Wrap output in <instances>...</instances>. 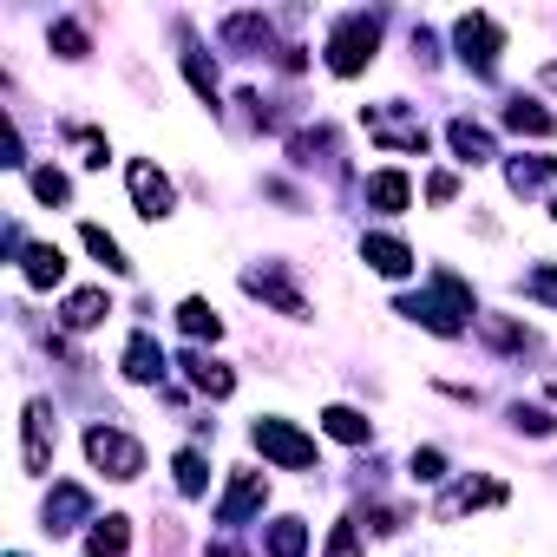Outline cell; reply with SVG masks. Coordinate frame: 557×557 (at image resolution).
<instances>
[{
  "instance_id": "cell-6",
  "label": "cell",
  "mask_w": 557,
  "mask_h": 557,
  "mask_svg": "<svg viewBox=\"0 0 557 557\" xmlns=\"http://www.w3.org/2000/svg\"><path fill=\"white\" fill-rule=\"evenodd\" d=\"M125 184H132V203H138V216H145V223H164V216L177 210V190H171V177H164L151 158H132Z\"/></svg>"
},
{
  "instance_id": "cell-9",
  "label": "cell",
  "mask_w": 557,
  "mask_h": 557,
  "mask_svg": "<svg viewBox=\"0 0 557 557\" xmlns=\"http://www.w3.org/2000/svg\"><path fill=\"white\" fill-rule=\"evenodd\" d=\"M262 492H269V485H262V472H236V479H230V492H223V505H216V524H230V531H236L249 511H262Z\"/></svg>"
},
{
  "instance_id": "cell-34",
  "label": "cell",
  "mask_w": 557,
  "mask_h": 557,
  "mask_svg": "<svg viewBox=\"0 0 557 557\" xmlns=\"http://www.w3.org/2000/svg\"><path fill=\"white\" fill-rule=\"evenodd\" d=\"M73 138H79V151H86V164H92V171H99V164H106V138H99V132H92V125H79V132H73Z\"/></svg>"
},
{
  "instance_id": "cell-26",
  "label": "cell",
  "mask_w": 557,
  "mask_h": 557,
  "mask_svg": "<svg viewBox=\"0 0 557 557\" xmlns=\"http://www.w3.org/2000/svg\"><path fill=\"white\" fill-rule=\"evenodd\" d=\"M177 322H184V335H197V342H203V335H210V342L223 335V322H216V309H210L203 296H190V302L177 309Z\"/></svg>"
},
{
  "instance_id": "cell-18",
  "label": "cell",
  "mask_w": 557,
  "mask_h": 557,
  "mask_svg": "<svg viewBox=\"0 0 557 557\" xmlns=\"http://www.w3.org/2000/svg\"><path fill=\"white\" fill-rule=\"evenodd\" d=\"M106 315H112V296H106V289H79V296H66V329L86 335V329H99Z\"/></svg>"
},
{
  "instance_id": "cell-16",
  "label": "cell",
  "mask_w": 557,
  "mask_h": 557,
  "mask_svg": "<svg viewBox=\"0 0 557 557\" xmlns=\"http://www.w3.org/2000/svg\"><path fill=\"white\" fill-rule=\"evenodd\" d=\"M21 262H27V283H34V289H53L60 275H66V256H60L53 243H27Z\"/></svg>"
},
{
  "instance_id": "cell-27",
  "label": "cell",
  "mask_w": 557,
  "mask_h": 557,
  "mask_svg": "<svg viewBox=\"0 0 557 557\" xmlns=\"http://www.w3.org/2000/svg\"><path fill=\"white\" fill-rule=\"evenodd\" d=\"M302 544H309V524L302 518H275L269 524V550L275 557H302Z\"/></svg>"
},
{
  "instance_id": "cell-24",
  "label": "cell",
  "mask_w": 557,
  "mask_h": 557,
  "mask_svg": "<svg viewBox=\"0 0 557 557\" xmlns=\"http://www.w3.org/2000/svg\"><path fill=\"white\" fill-rule=\"evenodd\" d=\"M322 426H329L335 440H348V446H368V440H374L368 413H355V407H329V413H322Z\"/></svg>"
},
{
  "instance_id": "cell-36",
  "label": "cell",
  "mask_w": 557,
  "mask_h": 557,
  "mask_svg": "<svg viewBox=\"0 0 557 557\" xmlns=\"http://www.w3.org/2000/svg\"><path fill=\"white\" fill-rule=\"evenodd\" d=\"M426 197H433V203H453V197H459V184H453V177H446V171H440V177H433V184H426Z\"/></svg>"
},
{
  "instance_id": "cell-31",
  "label": "cell",
  "mask_w": 557,
  "mask_h": 557,
  "mask_svg": "<svg viewBox=\"0 0 557 557\" xmlns=\"http://www.w3.org/2000/svg\"><path fill=\"white\" fill-rule=\"evenodd\" d=\"M413 479H426V485L446 479V453H440V446H420V453H413Z\"/></svg>"
},
{
  "instance_id": "cell-39",
  "label": "cell",
  "mask_w": 557,
  "mask_h": 557,
  "mask_svg": "<svg viewBox=\"0 0 557 557\" xmlns=\"http://www.w3.org/2000/svg\"><path fill=\"white\" fill-rule=\"evenodd\" d=\"M14 557H21V550H14Z\"/></svg>"
},
{
  "instance_id": "cell-17",
  "label": "cell",
  "mask_w": 557,
  "mask_h": 557,
  "mask_svg": "<svg viewBox=\"0 0 557 557\" xmlns=\"http://www.w3.org/2000/svg\"><path fill=\"white\" fill-rule=\"evenodd\" d=\"M407 197H413L407 171H374V177H368V203H374V210L394 216V210H407Z\"/></svg>"
},
{
  "instance_id": "cell-13",
  "label": "cell",
  "mask_w": 557,
  "mask_h": 557,
  "mask_svg": "<svg viewBox=\"0 0 557 557\" xmlns=\"http://www.w3.org/2000/svg\"><path fill=\"white\" fill-rule=\"evenodd\" d=\"M446 138H453L459 164H492V158H498V151H492V132H485V125H472V119H453V125H446Z\"/></svg>"
},
{
  "instance_id": "cell-5",
  "label": "cell",
  "mask_w": 557,
  "mask_h": 557,
  "mask_svg": "<svg viewBox=\"0 0 557 557\" xmlns=\"http://www.w3.org/2000/svg\"><path fill=\"white\" fill-rule=\"evenodd\" d=\"M53 446H60V426H53V400H27V420H21V466L40 479L53 472Z\"/></svg>"
},
{
  "instance_id": "cell-38",
  "label": "cell",
  "mask_w": 557,
  "mask_h": 557,
  "mask_svg": "<svg viewBox=\"0 0 557 557\" xmlns=\"http://www.w3.org/2000/svg\"><path fill=\"white\" fill-rule=\"evenodd\" d=\"M544 86H550V92H557V60H550V66H544Z\"/></svg>"
},
{
  "instance_id": "cell-10",
  "label": "cell",
  "mask_w": 557,
  "mask_h": 557,
  "mask_svg": "<svg viewBox=\"0 0 557 557\" xmlns=\"http://www.w3.org/2000/svg\"><path fill=\"white\" fill-rule=\"evenodd\" d=\"M79 524H92V492H86V485H53V498H47V531H79Z\"/></svg>"
},
{
  "instance_id": "cell-23",
  "label": "cell",
  "mask_w": 557,
  "mask_h": 557,
  "mask_svg": "<svg viewBox=\"0 0 557 557\" xmlns=\"http://www.w3.org/2000/svg\"><path fill=\"white\" fill-rule=\"evenodd\" d=\"M184 73H190V86H197V99H203V106H216V66L203 60V47H197L190 34H184Z\"/></svg>"
},
{
  "instance_id": "cell-4",
  "label": "cell",
  "mask_w": 557,
  "mask_h": 557,
  "mask_svg": "<svg viewBox=\"0 0 557 557\" xmlns=\"http://www.w3.org/2000/svg\"><path fill=\"white\" fill-rule=\"evenodd\" d=\"M86 459H92L106 479H138V472H145V446H138L132 433H119V426H92V433H86Z\"/></svg>"
},
{
  "instance_id": "cell-19",
  "label": "cell",
  "mask_w": 557,
  "mask_h": 557,
  "mask_svg": "<svg viewBox=\"0 0 557 557\" xmlns=\"http://www.w3.org/2000/svg\"><path fill=\"white\" fill-rule=\"evenodd\" d=\"M125 374H132V381H164V348H158L151 335H132V342H125Z\"/></svg>"
},
{
  "instance_id": "cell-2",
  "label": "cell",
  "mask_w": 557,
  "mask_h": 557,
  "mask_svg": "<svg viewBox=\"0 0 557 557\" xmlns=\"http://www.w3.org/2000/svg\"><path fill=\"white\" fill-rule=\"evenodd\" d=\"M400 315L426 322L433 335H459V329H466V315H472V289L459 283V275H440L433 296H407V302H400Z\"/></svg>"
},
{
  "instance_id": "cell-3",
  "label": "cell",
  "mask_w": 557,
  "mask_h": 557,
  "mask_svg": "<svg viewBox=\"0 0 557 557\" xmlns=\"http://www.w3.org/2000/svg\"><path fill=\"white\" fill-rule=\"evenodd\" d=\"M249 440H256V453L262 459H275V466H283V472H309L315 466V440L302 433V426H289V420H256L249 426Z\"/></svg>"
},
{
  "instance_id": "cell-14",
  "label": "cell",
  "mask_w": 557,
  "mask_h": 557,
  "mask_svg": "<svg viewBox=\"0 0 557 557\" xmlns=\"http://www.w3.org/2000/svg\"><path fill=\"white\" fill-rule=\"evenodd\" d=\"M361 256H368V269H381V275H407V269H413V249H407L400 236H361Z\"/></svg>"
},
{
  "instance_id": "cell-22",
  "label": "cell",
  "mask_w": 557,
  "mask_h": 557,
  "mask_svg": "<svg viewBox=\"0 0 557 557\" xmlns=\"http://www.w3.org/2000/svg\"><path fill=\"white\" fill-rule=\"evenodd\" d=\"M505 177H511V190H544V184L557 177V158H537V151H531V158H511Z\"/></svg>"
},
{
  "instance_id": "cell-20",
  "label": "cell",
  "mask_w": 557,
  "mask_h": 557,
  "mask_svg": "<svg viewBox=\"0 0 557 557\" xmlns=\"http://www.w3.org/2000/svg\"><path fill=\"white\" fill-rule=\"evenodd\" d=\"M125 544H132V531H125L119 511H112V518H92V531H86V557H125Z\"/></svg>"
},
{
  "instance_id": "cell-8",
  "label": "cell",
  "mask_w": 557,
  "mask_h": 557,
  "mask_svg": "<svg viewBox=\"0 0 557 557\" xmlns=\"http://www.w3.org/2000/svg\"><path fill=\"white\" fill-rule=\"evenodd\" d=\"M453 47H459V60H466L472 73H492V66H498L505 34H498V21H485V14H466V21L453 27Z\"/></svg>"
},
{
  "instance_id": "cell-21",
  "label": "cell",
  "mask_w": 557,
  "mask_h": 557,
  "mask_svg": "<svg viewBox=\"0 0 557 557\" xmlns=\"http://www.w3.org/2000/svg\"><path fill=\"white\" fill-rule=\"evenodd\" d=\"M505 125H511V132H531V138H550V132H557V112H544L537 99H511V106H505Z\"/></svg>"
},
{
  "instance_id": "cell-28",
  "label": "cell",
  "mask_w": 557,
  "mask_h": 557,
  "mask_svg": "<svg viewBox=\"0 0 557 557\" xmlns=\"http://www.w3.org/2000/svg\"><path fill=\"white\" fill-rule=\"evenodd\" d=\"M47 40H53V53H60V60H86V53H92L79 21H53V34H47Z\"/></svg>"
},
{
  "instance_id": "cell-30",
  "label": "cell",
  "mask_w": 557,
  "mask_h": 557,
  "mask_svg": "<svg viewBox=\"0 0 557 557\" xmlns=\"http://www.w3.org/2000/svg\"><path fill=\"white\" fill-rule=\"evenodd\" d=\"M34 190H40L47 203H66V197H73V184H66V177H60L53 164H47V171H34Z\"/></svg>"
},
{
  "instance_id": "cell-40",
  "label": "cell",
  "mask_w": 557,
  "mask_h": 557,
  "mask_svg": "<svg viewBox=\"0 0 557 557\" xmlns=\"http://www.w3.org/2000/svg\"><path fill=\"white\" fill-rule=\"evenodd\" d=\"M550 216H557V210H550Z\"/></svg>"
},
{
  "instance_id": "cell-37",
  "label": "cell",
  "mask_w": 557,
  "mask_h": 557,
  "mask_svg": "<svg viewBox=\"0 0 557 557\" xmlns=\"http://www.w3.org/2000/svg\"><path fill=\"white\" fill-rule=\"evenodd\" d=\"M203 557H243V550H236V544H210Z\"/></svg>"
},
{
  "instance_id": "cell-12",
  "label": "cell",
  "mask_w": 557,
  "mask_h": 557,
  "mask_svg": "<svg viewBox=\"0 0 557 557\" xmlns=\"http://www.w3.org/2000/svg\"><path fill=\"white\" fill-rule=\"evenodd\" d=\"M472 505H505V485H498V479H459V485L440 498V518H459V511H472Z\"/></svg>"
},
{
  "instance_id": "cell-15",
  "label": "cell",
  "mask_w": 557,
  "mask_h": 557,
  "mask_svg": "<svg viewBox=\"0 0 557 557\" xmlns=\"http://www.w3.org/2000/svg\"><path fill=\"white\" fill-rule=\"evenodd\" d=\"M184 374H190V387L210 394V400H223V394L236 387V374H230L223 361H210V355H184Z\"/></svg>"
},
{
  "instance_id": "cell-1",
  "label": "cell",
  "mask_w": 557,
  "mask_h": 557,
  "mask_svg": "<svg viewBox=\"0 0 557 557\" xmlns=\"http://www.w3.org/2000/svg\"><path fill=\"white\" fill-rule=\"evenodd\" d=\"M374 47H381V14H348V21H335V34H329V73H335V79L368 73V66H374Z\"/></svg>"
},
{
  "instance_id": "cell-32",
  "label": "cell",
  "mask_w": 557,
  "mask_h": 557,
  "mask_svg": "<svg viewBox=\"0 0 557 557\" xmlns=\"http://www.w3.org/2000/svg\"><path fill=\"white\" fill-rule=\"evenodd\" d=\"M485 335H492L498 348H524V342H531V335H524L518 322H498V315H485Z\"/></svg>"
},
{
  "instance_id": "cell-11",
  "label": "cell",
  "mask_w": 557,
  "mask_h": 557,
  "mask_svg": "<svg viewBox=\"0 0 557 557\" xmlns=\"http://www.w3.org/2000/svg\"><path fill=\"white\" fill-rule=\"evenodd\" d=\"M368 132H374L381 145H394V151H420V158H426V125H413V119H394V112H368Z\"/></svg>"
},
{
  "instance_id": "cell-35",
  "label": "cell",
  "mask_w": 557,
  "mask_h": 557,
  "mask_svg": "<svg viewBox=\"0 0 557 557\" xmlns=\"http://www.w3.org/2000/svg\"><path fill=\"white\" fill-rule=\"evenodd\" d=\"M511 420H518V426H524V433H537V440H544V433H550V426H557V420H550V413H544V407H518V413H511Z\"/></svg>"
},
{
  "instance_id": "cell-33",
  "label": "cell",
  "mask_w": 557,
  "mask_h": 557,
  "mask_svg": "<svg viewBox=\"0 0 557 557\" xmlns=\"http://www.w3.org/2000/svg\"><path fill=\"white\" fill-rule=\"evenodd\" d=\"M329 557H361V531H355V524H335V537H329Z\"/></svg>"
},
{
  "instance_id": "cell-29",
  "label": "cell",
  "mask_w": 557,
  "mask_h": 557,
  "mask_svg": "<svg viewBox=\"0 0 557 557\" xmlns=\"http://www.w3.org/2000/svg\"><path fill=\"white\" fill-rule=\"evenodd\" d=\"M79 236H86V249H92V256H99V262H106L112 275H125V269H132V262H125V249H119V243H112V236H106L99 223H86Z\"/></svg>"
},
{
  "instance_id": "cell-7",
  "label": "cell",
  "mask_w": 557,
  "mask_h": 557,
  "mask_svg": "<svg viewBox=\"0 0 557 557\" xmlns=\"http://www.w3.org/2000/svg\"><path fill=\"white\" fill-rule=\"evenodd\" d=\"M243 289H249L256 302H269L275 315H289V322H309V302L296 296V283L283 275V262H262V269H249V275H243Z\"/></svg>"
},
{
  "instance_id": "cell-25",
  "label": "cell",
  "mask_w": 557,
  "mask_h": 557,
  "mask_svg": "<svg viewBox=\"0 0 557 557\" xmlns=\"http://www.w3.org/2000/svg\"><path fill=\"white\" fill-rule=\"evenodd\" d=\"M171 472H177V492H184V498H197V492L210 485V466H203V453H197V446H184V453L171 459Z\"/></svg>"
}]
</instances>
